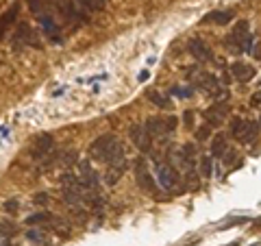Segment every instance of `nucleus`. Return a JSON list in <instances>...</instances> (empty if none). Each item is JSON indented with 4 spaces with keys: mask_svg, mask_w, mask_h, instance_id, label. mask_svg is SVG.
Returning <instances> with one entry per match:
<instances>
[{
    "mask_svg": "<svg viewBox=\"0 0 261 246\" xmlns=\"http://www.w3.org/2000/svg\"><path fill=\"white\" fill-rule=\"evenodd\" d=\"M89 159L94 161H102L107 166H118V163H126L124 157V149H122L120 139L116 135H100L96 142L89 146Z\"/></svg>",
    "mask_w": 261,
    "mask_h": 246,
    "instance_id": "nucleus-1",
    "label": "nucleus"
},
{
    "mask_svg": "<svg viewBox=\"0 0 261 246\" xmlns=\"http://www.w3.org/2000/svg\"><path fill=\"white\" fill-rule=\"evenodd\" d=\"M157 181H159V185L163 187V190H176L178 187V183H181V175L170 166V163L166 161V163H159L157 166Z\"/></svg>",
    "mask_w": 261,
    "mask_h": 246,
    "instance_id": "nucleus-2",
    "label": "nucleus"
},
{
    "mask_svg": "<svg viewBox=\"0 0 261 246\" xmlns=\"http://www.w3.org/2000/svg\"><path fill=\"white\" fill-rule=\"evenodd\" d=\"M128 135H130V142H133L142 153H150L154 137L148 133L146 125H140V122H137V125H133V127L128 129Z\"/></svg>",
    "mask_w": 261,
    "mask_h": 246,
    "instance_id": "nucleus-3",
    "label": "nucleus"
},
{
    "mask_svg": "<svg viewBox=\"0 0 261 246\" xmlns=\"http://www.w3.org/2000/svg\"><path fill=\"white\" fill-rule=\"evenodd\" d=\"M196 85H198L205 94L214 96V98H224L226 96V89H222V85L218 83V79L207 75V72H200V75H196Z\"/></svg>",
    "mask_w": 261,
    "mask_h": 246,
    "instance_id": "nucleus-4",
    "label": "nucleus"
},
{
    "mask_svg": "<svg viewBox=\"0 0 261 246\" xmlns=\"http://www.w3.org/2000/svg\"><path fill=\"white\" fill-rule=\"evenodd\" d=\"M135 179H137V183H140L142 190L150 192V194L157 190V185H154V179H152L150 170H148V163H146L144 157H140V159L135 161Z\"/></svg>",
    "mask_w": 261,
    "mask_h": 246,
    "instance_id": "nucleus-5",
    "label": "nucleus"
},
{
    "mask_svg": "<svg viewBox=\"0 0 261 246\" xmlns=\"http://www.w3.org/2000/svg\"><path fill=\"white\" fill-rule=\"evenodd\" d=\"M53 149H55V139H53V135L46 133V135H39L35 139L31 155H33V159H44V157H48V155L53 153Z\"/></svg>",
    "mask_w": 261,
    "mask_h": 246,
    "instance_id": "nucleus-6",
    "label": "nucleus"
},
{
    "mask_svg": "<svg viewBox=\"0 0 261 246\" xmlns=\"http://www.w3.org/2000/svg\"><path fill=\"white\" fill-rule=\"evenodd\" d=\"M228 111H231V109H228V105L224 101H220L218 105H214V107H209L205 111V120L209 122V127H220L226 120Z\"/></svg>",
    "mask_w": 261,
    "mask_h": 246,
    "instance_id": "nucleus-7",
    "label": "nucleus"
},
{
    "mask_svg": "<svg viewBox=\"0 0 261 246\" xmlns=\"http://www.w3.org/2000/svg\"><path fill=\"white\" fill-rule=\"evenodd\" d=\"M248 35H250V33H248V22H246V20H240L238 24H235L233 33H231V35H228V39H226L228 48L242 51V44H244V39H246Z\"/></svg>",
    "mask_w": 261,
    "mask_h": 246,
    "instance_id": "nucleus-8",
    "label": "nucleus"
},
{
    "mask_svg": "<svg viewBox=\"0 0 261 246\" xmlns=\"http://www.w3.org/2000/svg\"><path fill=\"white\" fill-rule=\"evenodd\" d=\"M187 51H190L194 59H198V61H211V59H214V55H211L209 46L202 42V39H198V37L190 39V44H187Z\"/></svg>",
    "mask_w": 261,
    "mask_h": 246,
    "instance_id": "nucleus-9",
    "label": "nucleus"
},
{
    "mask_svg": "<svg viewBox=\"0 0 261 246\" xmlns=\"http://www.w3.org/2000/svg\"><path fill=\"white\" fill-rule=\"evenodd\" d=\"M231 75L235 81H240V83H248V81L255 77V68L248 63H242V61H235L231 63Z\"/></svg>",
    "mask_w": 261,
    "mask_h": 246,
    "instance_id": "nucleus-10",
    "label": "nucleus"
},
{
    "mask_svg": "<svg viewBox=\"0 0 261 246\" xmlns=\"http://www.w3.org/2000/svg\"><path fill=\"white\" fill-rule=\"evenodd\" d=\"M259 122H250V120H246L244 122V127H242V131H240V135L235 137L240 144H252L257 139V135H259Z\"/></svg>",
    "mask_w": 261,
    "mask_h": 246,
    "instance_id": "nucleus-11",
    "label": "nucleus"
},
{
    "mask_svg": "<svg viewBox=\"0 0 261 246\" xmlns=\"http://www.w3.org/2000/svg\"><path fill=\"white\" fill-rule=\"evenodd\" d=\"M196 146L194 144H185L181 149V163H183V170L187 172V177L194 175V166H196Z\"/></svg>",
    "mask_w": 261,
    "mask_h": 246,
    "instance_id": "nucleus-12",
    "label": "nucleus"
},
{
    "mask_svg": "<svg viewBox=\"0 0 261 246\" xmlns=\"http://www.w3.org/2000/svg\"><path fill=\"white\" fill-rule=\"evenodd\" d=\"M126 163H118V166H107V175H105V181L107 185H116L120 181V177L124 175Z\"/></svg>",
    "mask_w": 261,
    "mask_h": 246,
    "instance_id": "nucleus-13",
    "label": "nucleus"
},
{
    "mask_svg": "<svg viewBox=\"0 0 261 246\" xmlns=\"http://www.w3.org/2000/svg\"><path fill=\"white\" fill-rule=\"evenodd\" d=\"M226 153V137L220 133L214 137V144H211V157H222Z\"/></svg>",
    "mask_w": 261,
    "mask_h": 246,
    "instance_id": "nucleus-14",
    "label": "nucleus"
},
{
    "mask_svg": "<svg viewBox=\"0 0 261 246\" xmlns=\"http://www.w3.org/2000/svg\"><path fill=\"white\" fill-rule=\"evenodd\" d=\"M231 20H233V11H214L205 18V22H214V24H228Z\"/></svg>",
    "mask_w": 261,
    "mask_h": 246,
    "instance_id": "nucleus-15",
    "label": "nucleus"
},
{
    "mask_svg": "<svg viewBox=\"0 0 261 246\" xmlns=\"http://www.w3.org/2000/svg\"><path fill=\"white\" fill-rule=\"evenodd\" d=\"M148 98H150V101H152L154 105H157L159 109H168V107H172L168 98H166V96H161V94H157V92H148Z\"/></svg>",
    "mask_w": 261,
    "mask_h": 246,
    "instance_id": "nucleus-16",
    "label": "nucleus"
},
{
    "mask_svg": "<svg viewBox=\"0 0 261 246\" xmlns=\"http://www.w3.org/2000/svg\"><path fill=\"white\" fill-rule=\"evenodd\" d=\"M211 170H214V157H202L200 159V175L211 177Z\"/></svg>",
    "mask_w": 261,
    "mask_h": 246,
    "instance_id": "nucleus-17",
    "label": "nucleus"
},
{
    "mask_svg": "<svg viewBox=\"0 0 261 246\" xmlns=\"http://www.w3.org/2000/svg\"><path fill=\"white\" fill-rule=\"evenodd\" d=\"M53 220V216L50 214H35V216H31L29 220H27V225H44V223H50Z\"/></svg>",
    "mask_w": 261,
    "mask_h": 246,
    "instance_id": "nucleus-18",
    "label": "nucleus"
},
{
    "mask_svg": "<svg viewBox=\"0 0 261 246\" xmlns=\"http://www.w3.org/2000/svg\"><path fill=\"white\" fill-rule=\"evenodd\" d=\"M244 118H235V120H231V135L233 137H238L240 135V131H242V127H244Z\"/></svg>",
    "mask_w": 261,
    "mask_h": 246,
    "instance_id": "nucleus-19",
    "label": "nucleus"
},
{
    "mask_svg": "<svg viewBox=\"0 0 261 246\" xmlns=\"http://www.w3.org/2000/svg\"><path fill=\"white\" fill-rule=\"evenodd\" d=\"M13 233H15V229H13L11 225H3V223H0V235L9 237V235H13Z\"/></svg>",
    "mask_w": 261,
    "mask_h": 246,
    "instance_id": "nucleus-20",
    "label": "nucleus"
},
{
    "mask_svg": "<svg viewBox=\"0 0 261 246\" xmlns=\"http://www.w3.org/2000/svg\"><path fill=\"white\" fill-rule=\"evenodd\" d=\"M250 51H252V35H248L246 39H244V44H242V53L250 55Z\"/></svg>",
    "mask_w": 261,
    "mask_h": 246,
    "instance_id": "nucleus-21",
    "label": "nucleus"
},
{
    "mask_svg": "<svg viewBox=\"0 0 261 246\" xmlns=\"http://www.w3.org/2000/svg\"><path fill=\"white\" fill-rule=\"evenodd\" d=\"M196 137H198L200 142H202V139H207L209 137V127H202V129L196 131Z\"/></svg>",
    "mask_w": 261,
    "mask_h": 246,
    "instance_id": "nucleus-22",
    "label": "nucleus"
},
{
    "mask_svg": "<svg viewBox=\"0 0 261 246\" xmlns=\"http://www.w3.org/2000/svg\"><path fill=\"white\" fill-rule=\"evenodd\" d=\"M224 155H226V157H224V163H228V166H231V163L235 161V157H238V153H235V151H226Z\"/></svg>",
    "mask_w": 261,
    "mask_h": 246,
    "instance_id": "nucleus-23",
    "label": "nucleus"
},
{
    "mask_svg": "<svg viewBox=\"0 0 261 246\" xmlns=\"http://www.w3.org/2000/svg\"><path fill=\"white\" fill-rule=\"evenodd\" d=\"M5 209L11 211V214H15V211H18V203H15V201H7L5 203Z\"/></svg>",
    "mask_w": 261,
    "mask_h": 246,
    "instance_id": "nucleus-24",
    "label": "nucleus"
},
{
    "mask_svg": "<svg viewBox=\"0 0 261 246\" xmlns=\"http://www.w3.org/2000/svg\"><path fill=\"white\" fill-rule=\"evenodd\" d=\"M35 203H37V205H46V203H48V194H44V192L35 194Z\"/></svg>",
    "mask_w": 261,
    "mask_h": 246,
    "instance_id": "nucleus-25",
    "label": "nucleus"
},
{
    "mask_svg": "<svg viewBox=\"0 0 261 246\" xmlns=\"http://www.w3.org/2000/svg\"><path fill=\"white\" fill-rule=\"evenodd\" d=\"M250 105H261V92L252 94V98H250Z\"/></svg>",
    "mask_w": 261,
    "mask_h": 246,
    "instance_id": "nucleus-26",
    "label": "nucleus"
},
{
    "mask_svg": "<svg viewBox=\"0 0 261 246\" xmlns=\"http://www.w3.org/2000/svg\"><path fill=\"white\" fill-rule=\"evenodd\" d=\"M174 94H176V96H185V98L192 96V92H187V89H174Z\"/></svg>",
    "mask_w": 261,
    "mask_h": 246,
    "instance_id": "nucleus-27",
    "label": "nucleus"
},
{
    "mask_svg": "<svg viewBox=\"0 0 261 246\" xmlns=\"http://www.w3.org/2000/svg\"><path fill=\"white\" fill-rule=\"evenodd\" d=\"M0 246H13V244L9 242V237H5V235H0Z\"/></svg>",
    "mask_w": 261,
    "mask_h": 246,
    "instance_id": "nucleus-28",
    "label": "nucleus"
},
{
    "mask_svg": "<svg viewBox=\"0 0 261 246\" xmlns=\"http://www.w3.org/2000/svg\"><path fill=\"white\" fill-rule=\"evenodd\" d=\"M185 127H192V111L185 113Z\"/></svg>",
    "mask_w": 261,
    "mask_h": 246,
    "instance_id": "nucleus-29",
    "label": "nucleus"
},
{
    "mask_svg": "<svg viewBox=\"0 0 261 246\" xmlns=\"http://www.w3.org/2000/svg\"><path fill=\"white\" fill-rule=\"evenodd\" d=\"M259 229H261V218H257L255 223H252V231H259Z\"/></svg>",
    "mask_w": 261,
    "mask_h": 246,
    "instance_id": "nucleus-30",
    "label": "nucleus"
},
{
    "mask_svg": "<svg viewBox=\"0 0 261 246\" xmlns=\"http://www.w3.org/2000/svg\"><path fill=\"white\" fill-rule=\"evenodd\" d=\"M259 125H261V118H259Z\"/></svg>",
    "mask_w": 261,
    "mask_h": 246,
    "instance_id": "nucleus-31",
    "label": "nucleus"
},
{
    "mask_svg": "<svg viewBox=\"0 0 261 246\" xmlns=\"http://www.w3.org/2000/svg\"><path fill=\"white\" fill-rule=\"evenodd\" d=\"M259 59H261V53H259Z\"/></svg>",
    "mask_w": 261,
    "mask_h": 246,
    "instance_id": "nucleus-32",
    "label": "nucleus"
}]
</instances>
